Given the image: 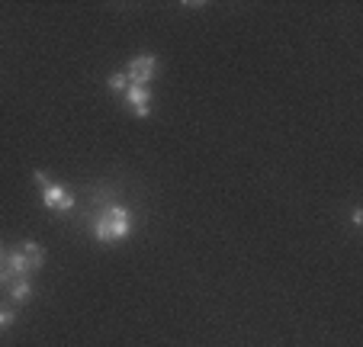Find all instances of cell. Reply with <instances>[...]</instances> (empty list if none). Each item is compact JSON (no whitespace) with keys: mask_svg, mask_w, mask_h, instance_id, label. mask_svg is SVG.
Wrapping results in <instances>:
<instances>
[{"mask_svg":"<svg viewBox=\"0 0 363 347\" xmlns=\"http://www.w3.org/2000/svg\"><path fill=\"white\" fill-rule=\"evenodd\" d=\"M132 235V216L123 203H113L94 219V238L100 245H113V241H123Z\"/></svg>","mask_w":363,"mask_h":347,"instance_id":"cell-1","label":"cell"},{"mask_svg":"<svg viewBox=\"0 0 363 347\" xmlns=\"http://www.w3.org/2000/svg\"><path fill=\"white\" fill-rule=\"evenodd\" d=\"M33 180L39 184V190H42V203H45V209H55V212H71L74 209V203H77L74 193H71L68 187L55 184V180H48L45 170H35Z\"/></svg>","mask_w":363,"mask_h":347,"instance_id":"cell-2","label":"cell"},{"mask_svg":"<svg viewBox=\"0 0 363 347\" xmlns=\"http://www.w3.org/2000/svg\"><path fill=\"white\" fill-rule=\"evenodd\" d=\"M161 71L158 58L155 55H135L129 62V68H125V77H129V84H135V87H148L151 77Z\"/></svg>","mask_w":363,"mask_h":347,"instance_id":"cell-3","label":"cell"},{"mask_svg":"<svg viewBox=\"0 0 363 347\" xmlns=\"http://www.w3.org/2000/svg\"><path fill=\"white\" fill-rule=\"evenodd\" d=\"M123 97H125V103H129V109L135 113V119H148V113H151V90L148 87L129 84Z\"/></svg>","mask_w":363,"mask_h":347,"instance_id":"cell-4","label":"cell"},{"mask_svg":"<svg viewBox=\"0 0 363 347\" xmlns=\"http://www.w3.org/2000/svg\"><path fill=\"white\" fill-rule=\"evenodd\" d=\"M4 267H7L10 273H13L16 280H23V277H29L33 273V267H29V260H26V254L16 248V251H7L4 254Z\"/></svg>","mask_w":363,"mask_h":347,"instance_id":"cell-5","label":"cell"},{"mask_svg":"<svg viewBox=\"0 0 363 347\" xmlns=\"http://www.w3.org/2000/svg\"><path fill=\"white\" fill-rule=\"evenodd\" d=\"M7 293H10V299L20 306V302H29L35 296V290H33V283H29V277H23V280H13V283L7 286Z\"/></svg>","mask_w":363,"mask_h":347,"instance_id":"cell-6","label":"cell"},{"mask_svg":"<svg viewBox=\"0 0 363 347\" xmlns=\"http://www.w3.org/2000/svg\"><path fill=\"white\" fill-rule=\"evenodd\" d=\"M20 251L26 254V260H29V267H33V270H39V267L45 264V251H42L39 241H23Z\"/></svg>","mask_w":363,"mask_h":347,"instance_id":"cell-7","label":"cell"},{"mask_svg":"<svg viewBox=\"0 0 363 347\" xmlns=\"http://www.w3.org/2000/svg\"><path fill=\"white\" fill-rule=\"evenodd\" d=\"M110 90L113 94H125V87H129V77H125V71H116V75H110Z\"/></svg>","mask_w":363,"mask_h":347,"instance_id":"cell-8","label":"cell"},{"mask_svg":"<svg viewBox=\"0 0 363 347\" xmlns=\"http://www.w3.org/2000/svg\"><path fill=\"white\" fill-rule=\"evenodd\" d=\"M13 321H16V312H13V309H4V306H0V331L13 328Z\"/></svg>","mask_w":363,"mask_h":347,"instance_id":"cell-9","label":"cell"},{"mask_svg":"<svg viewBox=\"0 0 363 347\" xmlns=\"http://www.w3.org/2000/svg\"><path fill=\"white\" fill-rule=\"evenodd\" d=\"M350 225H354V228H360V225H363V209H360V206L350 212Z\"/></svg>","mask_w":363,"mask_h":347,"instance_id":"cell-10","label":"cell"},{"mask_svg":"<svg viewBox=\"0 0 363 347\" xmlns=\"http://www.w3.org/2000/svg\"><path fill=\"white\" fill-rule=\"evenodd\" d=\"M0 267H4V248H0Z\"/></svg>","mask_w":363,"mask_h":347,"instance_id":"cell-11","label":"cell"}]
</instances>
